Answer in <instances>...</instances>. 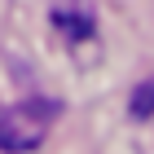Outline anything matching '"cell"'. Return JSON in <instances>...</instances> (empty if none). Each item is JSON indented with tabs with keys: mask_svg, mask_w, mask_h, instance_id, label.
Segmentation results:
<instances>
[{
	"mask_svg": "<svg viewBox=\"0 0 154 154\" xmlns=\"http://www.w3.org/2000/svg\"><path fill=\"white\" fill-rule=\"evenodd\" d=\"M53 22H57L71 40H88V35H93V13H88V0H62L57 9H53Z\"/></svg>",
	"mask_w": 154,
	"mask_h": 154,
	"instance_id": "obj_2",
	"label": "cell"
},
{
	"mask_svg": "<svg viewBox=\"0 0 154 154\" xmlns=\"http://www.w3.org/2000/svg\"><path fill=\"white\" fill-rule=\"evenodd\" d=\"M132 115H137V119H150L154 115V79L141 84V88L132 93Z\"/></svg>",
	"mask_w": 154,
	"mask_h": 154,
	"instance_id": "obj_3",
	"label": "cell"
},
{
	"mask_svg": "<svg viewBox=\"0 0 154 154\" xmlns=\"http://www.w3.org/2000/svg\"><path fill=\"white\" fill-rule=\"evenodd\" d=\"M53 119H57V106L53 101H22V106H5L0 101V150L5 154L35 150L48 137Z\"/></svg>",
	"mask_w": 154,
	"mask_h": 154,
	"instance_id": "obj_1",
	"label": "cell"
}]
</instances>
